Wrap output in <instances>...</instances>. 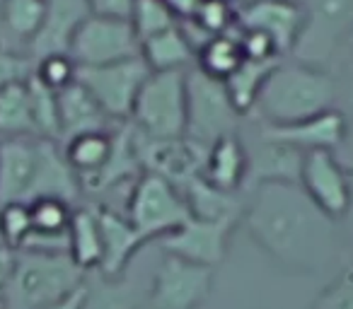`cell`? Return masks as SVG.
<instances>
[{
    "instance_id": "23",
    "label": "cell",
    "mask_w": 353,
    "mask_h": 309,
    "mask_svg": "<svg viewBox=\"0 0 353 309\" xmlns=\"http://www.w3.org/2000/svg\"><path fill=\"white\" fill-rule=\"evenodd\" d=\"M102 227H99L97 208H75L68 227V256L78 264V268L99 270L102 264Z\"/></svg>"
},
{
    "instance_id": "45",
    "label": "cell",
    "mask_w": 353,
    "mask_h": 309,
    "mask_svg": "<svg viewBox=\"0 0 353 309\" xmlns=\"http://www.w3.org/2000/svg\"><path fill=\"white\" fill-rule=\"evenodd\" d=\"M0 6H3V0H0Z\"/></svg>"
},
{
    "instance_id": "28",
    "label": "cell",
    "mask_w": 353,
    "mask_h": 309,
    "mask_svg": "<svg viewBox=\"0 0 353 309\" xmlns=\"http://www.w3.org/2000/svg\"><path fill=\"white\" fill-rule=\"evenodd\" d=\"M27 87H30V102H32V116H34L37 138H46V140H56L61 138L59 126V92L49 89L41 85L34 75L27 78Z\"/></svg>"
},
{
    "instance_id": "39",
    "label": "cell",
    "mask_w": 353,
    "mask_h": 309,
    "mask_svg": "<svg viewBox=\"0 0 353 309\" xmlns=\"http://www.w3.org/2000/svg\"><path fill=\"white\" fill-rule=\"evenodd\" d=\"M12 266H15V251L0 244V288L6 285V280L10 278Z\"/></svg>"
},
{
    "instance_id": "25",
    "label": "cell",
    "mask_w": 353,
    "mask_h": 309,
    "mask_svg": "<svg viewBox=\"0 0 353 309\" xmlns=\"http://www.w3.org/2000/svg\"><path fill=\"white\" fill-rule=\"evenodd\" d=\"M279 61H250L242 58V63L228 75L223 83H225V89L230 94V102L235 104V109L247 116L252 114L256 104V97H259L261 87H264L266 78L274 70V65Z\"/></svg>"
},
{
    "instance_id": "41",
    "label": "cell",
    "mask_w": 353,
    "mask_h": 309,
    "mask_svg": "<svg viewBox=\"0 0 353 309\" xmlns=\"http://www.w3.org/2000/svg\"><path fill=\"white\" fill-rule=\"evenodd\" d=\"M346 138H353V133L348 131V136H346ZM351 152H353V142H351ZM346 167L351 169V174H353V155H351V162H346Z\"/></svg>"
},
{
    "instance_id": "21",
    "label": "cell",
    "mask_w": 353,
    "mask_h": 309,
    "mask_svg": "<svg viewBox=\"0 0 353 309\" xmlns=\"http://www.w3.org/2000/svg\"><path fill=\"white\" fill-rule=\"evenodd\" d=\"M141 58L148 63L152 73H167V70H189L196 63V51H194L189 36L184 34L182 25L152 34L141 41Z\"/></svg>"
},
{
    "instance_id": "8",
    "label": "cell",
    "mask_w": 353,
    "mask_h": 309,
    "mask_svg": "<svg viewBox=\"0 0 353 309\" xmlns=\"http://www.w3.org/2000/svg\"><path fill=\"white\" fill-rule=\"evenodd\" d=\"M150 73L152 70L148 68L145 61L141 56H133L97 68H78L75 80L92 94V99L112 121H126L131 118L136 97Z\"/></svg>"
},
{
    "instance_id": "37",
    "label": "cell",
    "mask_w": 353,
    "mask_h": 309,
    "mask_svg": "<svg viewBox=\"0 0 353 309\" xmlns=\"http://www.w3.org/2000/svg\"><path fill=\"white\" fill-rule=\"evenodd\" d=\"M85 299H88V280H85L83 285H78L73 292H68L65 297H61L59 302L49 304V307H44V309H83Z\"/></svg>"
},
{
    "instance_id": "10",
    "label": "cell",
    "mask_w": 353,
    "mask_h": 309,
    "mask_svg": "<svg viewBox=\"0 0 353 309\" xmlns=\"http://www.w3.org/2000/svg\"><path fill=\"white\" fill-rule=\"evenodd\" d=\"M300 189L332 220H341L351 211V169L334 150H310L300 164Z\"/></svg>"
},
{
    "instance_id": "4",
    "label": "cell",
    "mask_w": 353,
    "mask_h": 309,
    "mask_svg": "<svg viewBox=\"0 0 353 309\" xmlns=\"http://www.w3.org/2000/svg\"><path fill=\"white\" fill-rule=\"evenodd\" d=\"M131 126L141 136L167 140L187 128V70L150 73L131 111Z\"/></svg>"
},
{
    "instance_id": "5",
    "label": "cell",
    "mask_w": 353,
    "mask_h": 309,
    "mask_svg": "<svg viewBox=\"0 0 353 309\" xmlns=\"http://www.w3.org/2000/svg\"><path fill=\"white\" fill-rule=\"evenodd\" d=\"M353 34V0H305L303 30L295 41L293 58L329 70L334 56Z\"/></svg>"
},
{
    "instance_id": "11",
    "label": "cell",
    "mask_w": 353,
    "mask_h": 309,
    "mask_svg": "<svg viewBox=\"0 0 353 309\" xmlns=\"http://www.w3.org/2000/svg\"><path fill=\"white\" fill-rule=\"evenodd\" d=\"M213 268L165 254L155 268L148 307L150 309H196L211 292Z\"/></svg>"
},
{
    "instance_id": "12",
    "label": "cell",
    "mask_w": 353,
    "mask_h": 309,
    "mask_svg": "<svg viewBox=\"0 0 353 309\" xmlns=\"http://www.w3.org/2000/svg\"><path fill=\"white\" fill-rule=\"evenodd\" d=\"M46 138H3L0 140V206L32 203L41 172Z\"/></svg>"
},
{
    "instance_id": "13",
    "label": "cell",
    "mask_w": 353,
    "mask_h": 309,
    "mask_svg": "<svg viewBox=\"0 0 353 309\" xmlns=\"http://www.w3.org/2000/svg\"><path fill=\"white\" fill-rule=\"evenodd\" d=\"M237 220L232 217H189L179 230L162 237L160 244L167 254L179 256L199 266L213 268L225 259L228 242Z\"/></svg>"
},
{
    "instance_id": "15",
    "label": "cell",
    "mask_w": 353,
    "mask_h": 309,
    "mask_svg": "<svg viewBox=\"0 0 353 309\" xmlns=\"http://www.w3.org/2000/svg\"><path fill=\"white\" fill-rule=\"evenodd\" d=\"M256 133L261 138H266V140L283 142V145H290L300 152L339 150L346 142L348 121L343 111L329 109V111L303 118V121H295V123H281V126L259 123Z\"/></svg>"
},
{
    "instance_id": "22",
    "label": "cell",
    "mask_w": 353,
    "mask_h": 309,
    "mask_svg": "<svg viewBox=\"0 0 353 309\" xmlns=\"http://www.w3.org/2000/svg\"><path fill=\"white\" fill-rule=\"evenodd\" d=\"M112 147H114L112 128L109 131L80 133V136L63 142V158L70 164V169L78 174L80 184L88 187L107 167L109 158H112Z\"/></svg>"
},
{
    "instance_id": "33",
    "label": "cell",
    "mask_w": 353,
    "mask_h": 309,
    "mask_svg": "<svg viewBox=\"0 0 353 309\" xmlns=\"http://www.w3.org/2000/svg\"><path fill=\"white\" fill-rule=\"evenodd\" d=\"M32 75L39 80L41 85H46L54 92H61L68 85L75 83L78 78V65L70 58L68 54H51L44 56V58L34 61V68H32Z\"/></svg>"
},
{
    "instance_id": "35",
    "label": "cell",
    "mask_w": 353,
    "mask_h": 309,
    "mask_svg": "<svg viewBox=\"0 0 353 309\" xmlns=\"http://www.w3.org/2000/svg\"><path fill=\"white\" fill-rule=\"evenodd\" d=\"M32 68H34V63L27 56H22L20 51L10 49L0 41V89L12 83L27 80L32 75Z\"/></svg>"
},
{
    "instance_id": "9",
    "label": "cell",
    "mask_w": 353,
    "mask_h": 309,
    "mask_svg": "<svg viewBox=\"0 0 353 309\" xmlns=\"http://www.w3.org/2000/svg\"><path fill=\"white\" fill-rule=\"evenodd\" d=\"M68 56L78 68H97L141 56V41L128 20L90 15L75 32Z\"/></svg>"
},
{
    "instance_id": "16",
    "label": "cell",
    "mask_w": 353,
    "mask_h": 309,
    "mask_svg": "<svg viewBox=\"0 0 353 309\" xmlns=\"http://www.w3.org/2000/svg\"><path fill=\"white\" fill-rule=\"evenodd\" d=\"M90 15L92 12L88 8V0H46L44 25L27 46L32 63L51 54H68L75 32Z\"/></svg>"
},
{
    "instance_id": "18",
    "label": "cell",
    "mask_w": 353,
    "mask_h": 309,
    "mask_svg": "<svg viewBox=\"0 0 353 309\" xmlns=\"http://www.w3.org/2000/svg\"><path fill=\"white\" fill-rule=\"evenodd\" d=\"M247 145L240 136H223L206 147L201 177L223 193H237L247 184Z\"/></svg>"
},
{
    "instance_id": "27",
    "label": "cell",
    "mask_w": 353,
    "mask_h": 309,
    "mask_svg": "<svg viewBox=\"0 0 353 309\" xmlns=\"http://www.w3.org/2000/svg\"><path fill=\"white\" fill-rule=\"evenodd\" d=\"M242 49L237 39V27L225 34L211 36L201 49L196 51V68L216 80H225L237 65L242 63Z\"/></svg>"
},
{
    "instance_id": "38",
    "label": "cell",
    "mask_w": 353,
    "mask_h": 309,
    "mask_svg": "<svg viewBox=\"0 0 353 309\" xmlns=\"http://www.w3.org/2000/svg\"><path fill=\"white\" fill-rule=\"evenodd\" d=\"M170 12L176 17V22H184V20H192L196 15L199 6H201V0H162Z\"/></svg>"
},
{
    "instance_id": "6",
    "label": "cell",
    "mask_w": 353,
    "mask_h": 309,
    "mask_svg": "<svg viewBox=\"0 0 353 309\" xmlns=\"http://www.w3.org/2000/svg\"><path fill=\"white\" fill-rule=\"evenodd\" d=\"M242 114L230 102V94L223 80H216L199 70H187V128L189 140L208 147L223 136H235L240 131Z\"/></svg>"
},
{
    "instance_id": "26",
    "label": "cell",
    "mask_w": 353,
    "mask_h": 309,
    "mask_svg": "<svg viewBox=\"0 0 353 309\" xmlns=\"http://www.w3.org/2000/svg\"><path fill=\"white\" fill-rule=\"evenodd\" d=\"M0 136L3 138H37L34 116H32L30 87L27 80L12 83L0 89Z\"/></svg>"
},
{
    "instance_id": "46",
    "label": "cell",
    "mask_w": 353,
    "mask_h": 309,
    "mask_svg": "<svg viewBox=\"0 0 353 309\" xmlns=\"http://www.w3.org/2000/svg\"><path fill=\"white\" fill-rule=\"evenodd\" d=\"M0 309H3V304H0Z\"/></svg>"
},
{
    "instance_id": "42",
    "label": "cell",
    "mask_w": 353,
    "mask_h": 309,
    "mask_svg": "<svg viewBox=\"0 0 353 309\" xmlns=\"http://www.w3.org/2000/svg\"><path fill=\"white\" fill-rule=\"evenodd\" d=\"M346 49H348V51H351V54H353V34H351V39L346 41Z\"/></svg>"
},
{
    "instance_id": "34",
    "label": "cell",
    "mask_w": 353,
    "mask_h": 309,
    "mask_svg": "<svg viewBox=\"0 0 353 309\" xmlns=\"http://www.w3.org/2000/svg\"><path fill=\"white\" fill-rule=\"evenodd\" d=\"M314 309H353V268H343L317 297Z\"/></svg>"
},
{
    "instance_id": "2",
    "label": "cell",
    "mask_w": 353,
    "mask_h": 309,
    "mask_svg": "<svg viewBox=\"0 0 353 309\" xmlns=\"http://www.w3.org/2000/svg\"><path fill=\"white\" fill-rule=\"evenodd\" d=\"M336 97L339 83L332 70L281 58L266 78L252 114L269 126L295 123L336 109Z\"/></svg>"
},
{
    "instance_id": "44",
    "label": "cell",
    "mask_w": 353,
    "mask_h": 309,
    "mask_svg": "<svg viewBox=\"0 0 353 309\" xmlns=\"http://www.w3.org/2000/svg\"><path fill=\"white\" fill-rule=\"evenodd\" d=\"M293 3H305V0H293Z\"/></svg>"
},
{
    "instance_id": "1",
    "label": "cell",
    "mask_w": 353,
    "mask_h": 309,
    "mask_svg": "<svg viewBox=\"0 0 353 309\" xmlns=\"http://www.w3.org/2000/svg\"><path fill=\"white\" fill-rule=\"evenodd\" d=\"M242 220L256 246L298 273L327 268L339 254L336 220L324 215L300 184L266 182L252 187Z\"/></svg>"
},
{
    "instance_id": "40",
    "label": "cell",
    "mask_w": 353,
    "mask_h": 309,
    "mask_svg": "<svg viewBox=\"0 0 353 309\" xmlns=\"http://www.w3.org/2000/svg\"><path fill=\"white\" fill-rule=\"evenodd\" d=\"M346 94H348V102L353 104V65L348 68V83H346Z\"/></svg>"
},
{
    "instance_id": "43",
    "label": "cell",
    "mask_w": 353,
    "mask_h": 309,
    "mask_svg": "<svg viewBox=\"0 0 353 309\" xmlns=\"http://www.w3.org/2000/svg\"><path fill=\"white\" fill-rule=\"evenodd\" d=\"M232 3H237V6H245L247 0H232Z\"/></svg>"
},
{
    "instance_id": "17",
    "label": "cell",
    "mask_w": 353,
    "mask_h": 309,
    "mask_svg": "<svg viewBox=\"0 0 353 309\" xmlns=\"http://www.w3.org/2000/svg\"><path fill=\"white\" fill-rule=\"evenodd\" d=\"M303 155L305 152L295 150V147L283 145V142L266 140V138H261L259 133H256V140L252 142V145H247V160H250L247 184H250V187L266 184V182L298 184Z\"/></svg>"
},
{
    "instance_id": "30",
    "label": "cell",
    "mask_w": 353,
    "mask_h": 309,
    "mask_svg": "<svg viewBox=\"0 0 353 309\" xmlns=\"http://www.w3.org/2000/svg\"><path fill=\"white\" fill-rule=\"evenodd\" d=\"M237 12H240V6L232 3V0H201L196 15L184 22H192L203 34L218 36V34H225V32L235 30Z\"/></svg>"
},
{
    "instance_id": "29",
    "label": "cell",
    "mask_w": 353,
    "mask_h": 309,
    "mask_svg": "<svg viewBox=\"0 0 353 309\" xmlns=\"http://www.w3.org/2000/svg\"><path fill=\"white\" fill-rule=\"evenodd\" d=\"M32 237L30 203H3L0 206V242L12 251H22Z\"/></svg>"
},
{
    "instance_id": "31",
    "label": "cell",
    "mask_w": 353,
    "mask_h": 309,
    "mask_svg": "<svg viewBox=\"0 0 353 309\" xmlns=\"http://www.w3.org/2000/svg\"><path fill=\"white\" fill-rule=\"evenodd\" d=\"M128 22H131L138 41H143V39H148V36L160 34V32L174 27L176 17L172 15L170 8H167L162 0H136Z\"/></svg>"
},
{
    "instance_id": "14",
    "label": "cell",
    "mask_w": 353,
    "mask_h": 309,
    "mask_svg": "<svg viewBox=\"0 0 353 309\" xmlns=\"http://www.w3.org/2000/svg\"><path fill=\"white\" fill-rule=\"evenodd\" d=\"M237 25L259 32L274 44L276 54L283 58L295 49L303 30V3L293 0H247L237 12Z\"/></svg>"
},
{
    "instance_id": "20",
    "label": "cell",
    "mask_w": 353,
    "mask_h": 309,
    "mask_svg": "<svg viewBox=\"0 0 353 309\" xmlns=\"http://www.w3.org/2000/svg\"><path fill=\"white\" fill-rule=\"evenodd\" d=\"M109 123H112V118L102 111V107L94 102L92 94L78 80L59 92V142L70 140L80 133L109 131Z\"/></svg>"
},
{
    "instance_id": "7",
    "label": "cell",
    "mask_w": 353,
    "mask_h": 309,
    "mask_svg": "<svg viewBox=\"0 0 353 309\" xmlns=\"http://www.w3.org/2000/svg\"><path fill=\"white\" fill-rule=\"evenodd\" d=\"M126 217L145 242L162 239L192 217L187 198L172 182L160 174L145 172L131 189Z\"/></svg>"
},
{
    "instance_id": "19",
    "label": "cell",
    "mask_w": 353,
    "mask_h": 309,
    "mask_svg": "<svg viewBox=\"0 0 353 309\" xmlns=\"http://www.w3.org/2000/svg\"><path fill=\"white\" fill-rule=\"evenodd\" d=\"M99 227H102V264H99V275L102 278H121L128 261L136 256V251L145 244L138 230L131 225L126 215L109 208H97Z\"/></svg>"
},
{
    "instance_id": "24",
    "label": "cell",
    "mask_w": 353,
    "mask_h": 309,
    "mask_svg": "<svg viewBox=\"0 0 353 309\" xmlns=\"http://www.w3.org/2000/svg\"><path fill=\"white\" fill-rule=\"evenodd\" d=\"M44 15L46 0H3V6H0V41L10 49H15V44L30 46L44 25Z\"/></svg>"
},
{
    "instance_id": "3",
    "label": "cell",
    "mask_w": 353,
    "mask_h": 309,
    "mask_svg": "<svg viewBox=\"0 0 353 309\" xmlns=\"http://www.w3.org/2000/svg\"><path fill=\"white\" fill-rule=\"evenodd\" d=\"M85 283L68 251H15L10 278L0 288L3 309H44Z\"/></svg>"
},
{
    "instance_id": "36",
    "label": "cell",
    "mask_w": 353,
    "mask_h": 309,
    "mask_svg": "<svg viewBox=\"0 0 353 309\" xmlns=\"http://www.w3.org/2000/svg\"><path fill=\"white\" fill-rule=\"evenodd\" d=\"M136 0H88V8L92 15L99 17H117V20H128Z\"/></svg>"
},
{
    "instance_id": "32",
    "label": "cell",
    "mask_w": 353,
    "mask_h": 309,
    "mask_svg": "<svg viewBox=\"0 0 353 309\" xmlns=\"http://www.w3.org/2000/svg\"><path fill=\"white\" fill-rule=\"evenodd\" d=\"M83 309H136V292L119 278H102L97 285H88Z\"/></svg>"
}]
</instances>
